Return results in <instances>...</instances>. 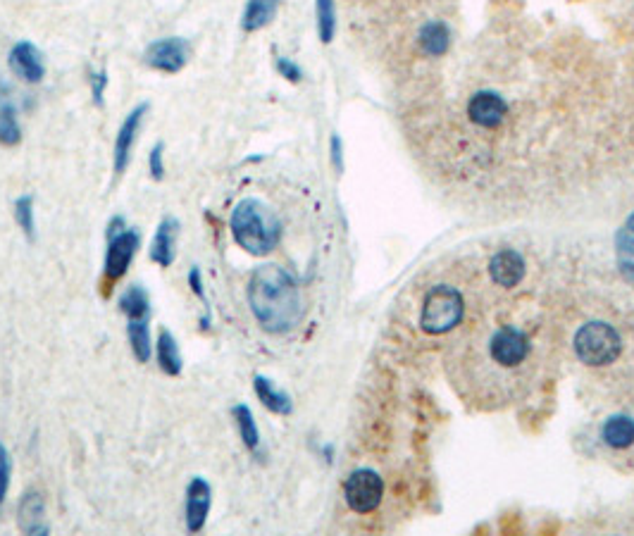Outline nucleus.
<instances>
[{
  "instance_id": "obj_28",
  "label": "nucleus",
  "mask_w": 634,
  "mask_h": 536,
  "mask_svg": "<svg viewBox=\"0 0 634 536\" xmlns=\"http://www.w3.org/2000/svg\"><path fill=\"white\" fill-rule=\"evenodd\" d=\"M10 475H12V458L8 448L0 444V503L5 501L10 489Z\"/></svg>"
},
{
  "instance_id": "obj_16",
  "label": "nucleus",
  "mask_w": 634,
  "mask_h": 536,
  "mask_svg": "<svg viewBox=\"0 0 634 536\" xmlns=\"http://www.w3.org/2000/svg\"><path fill=\"white\" fill-rule=\"evenodd\" d=\"M282 3L284 0H246L244 15H241V29L246 34L265 29L277 17V10Z\"/></svg>"
},
{
  "instance_id": "obj_8",
  "label": "nucleus",
  "mask_w": 634,
  "mask_h": 536,
  "mask_svg": "<svg viewBox=\"0 0 634 536\" xmlns=\"http://www.w3.org/2000/svg\"><path fill=\"white\" fill-rule=\"evenodd\" d=\"M139 246H141V234L132 227H127L122 234L108 239V251H105V265H103L105 282L113 284L127 274L136 251H139Z\"/></svg>"
},
{
  "instance_id": "obj_24",
  "label": "nucleus",
  "mask_w": 634,
  "mask_h": 536,
  "mask_svg": "<svg viewBox=\"0 0 634 536\" xmlns=\"http://www.w3.org/2000/svg\"><path fill=\"white\" fill-rule=\"evenodd\" d=\"M420 43H422V51H425L427 55L439 58V55H444L446 48H449V29H446L441 22L425 24V29H422L420 34Z\"/></svg>"
},
{
  "instance_id": "obj_22",
  "label": "nucleus",
  "mask_w": 634,
  "mask_h": 536,
  "mask_svg": "<svg viewBox=\"0 0 634 536\" xmlns=\"http://www.w3.org/2000/svg\"><path fill=\"white\" fill-rule=\"evenodd\" d=\"M604 439L608 446L613 448H627L634 444V422L630 417L618 415L604 425Z\"/></svg>"
},
{
  "instance_id": "obj_19",
  "label": "nucleus",
  "mask_w": 634,
  "mask_h": 536,
  "mask_svg": "<svg viewBox=\"0 0 634 536\" xmlns=\"http://www.w3.org/2000/svg\"><path fill=\"white\" fill-rule=\"evenodd\" d=\"M127 336H129V346H132L134 358L139 363H148L151 360V327H148V317H139V320H129L127 322Z\"/></svg>"
},
{
  "instance_id": "obj_6",
  "label": "nucleus",
  "mask_w": 634,
  "mask_h": 536,
  "mask_svg": "<svg viewBox=\"0 0 634 536\" xmlns=\"http://www.w3.org/2000/svg\"><path fill=\"white\" fill-rule=\"evenodd\" d=\"M191 60V46L182 36H167V39L153 41L146 48L144 62L151 70L163 74L182 72Z\"/></svg>"
},
{
  "instance_id": "obj_32",
  "label": "nucleus",
  "mask_w": 634,
  "mask_h": 536,
  "mask_svg": "<svg viewBox=\"0 0 634 536\" xmlns=\"http://www.w3.org/2000/svg\"><path fill=\"white\" fill-rule=\"evenodd\" d=\"M618 246H620V251L634 255V234H630V232L620 234L618 236Z\"/></svg>"
},
{
  "instance_id": "obj_9",
  "label": "nucleus",
  "mask_w": 634,
  "mask_h": 536,
  "mask_svg": "<svg viewBox=\"0 0 634 536\" xmlns=\"http://www.w3.org/2000/svg\"><path fill=\"white\" fill-rule=\"evenodd\" d=\"M148 112V103L136 105V108L124 117L120 132L115 136V148H113V167L115 174H124L127 172L129 162H132V151H134V143L136 136H139L141 124H144V117Z\"/></svg>"
},
{
  "instance_id": "obj_17",
  "label": "nucleus",
  "mask_w": 634,
  "mask_h": 536,
  "mask_svg": "<svg viewBox=\"0 0 634 536\" xmlns=\"http://www.w3.org/2000/svg\"><path fill=\"white\" fill-rule=\"evenodd\" d=\"M256 394L260 398V403H263L267 410H272L275 415H291V410H294L287 391L277 389L267 377H256Z\"/></svg>"
},
{
  "instance_id": "obj_31",
  "label": "nucleus",
  "mask_w": 634,
  "mask_h": 536,
  "mask_svg": "<svg viewBox=\"0 0 634 536\" xmlns=\"http://www.w3.org/2000/svg\"><path fill=\"white\" fill-rule=\"evenodd\" d=\"M189 286H191V291H194V294L201 298V301H205V289H203V277H201V270H198V267H194V270L189 272Z\"/></svg>"
},
{
  "instance_id": "obj_3",
  "label": "nucleus",
  "mask_w": 634,
  "mask_h": 536,
  "mask_svg": "<svg viewBox=\"0 0 634 536\" xmlns=\"http://www.w3.org/2000/svg\"><path fill=\"white\" fill-rule=\"evenodd\" d=\"M620 334L606 322H589L575 336V353L584 365L601 367L620 355Z\"/></svg>"
},
{
  "instance_id": "obj_33",
  "label": "nucleus",
  "mask_w": 634,
  "mask_h": 536,
  "mask_svg": "<svg viewBox=\"0 0 634 536\" xmlns=\"http://www.w3.org/2000/svg\"><path fill=\"white\" fill-rule=\"evenodd\" d=\"M332 160H334V167H337V170L344 167V162H341V139L339 136H332Z\"/></svg>"
},
{
  "instance_id": "obj_1",
  "label": "nucleus",
  "mask_w": 634,
  "mask_h": 536,
  "mask_svg": "<svg viewBox=\"0 0 634 536\" xmlns=\"http://www.w3.org/2000/svg\"><path fill=\"white\" fill-rule=\"evenodd\" d=\"M248 305L260 327L270 334H287L301 324L306 315L298 282L291 272L275 263L260 265L248 282Z\"/></svg>"
},
{
  "instance_id": "obj_12",
  "label": "nucleus",
  "mask_w": 634,
  "mask_h": 536,
  "mask_svg": "<svg viewBox=\"0 0 634 536\" xmlns=\"http://www.w3.org/2000/svg\"><path fill=\"white\" fill-rule=\"evenodd\" d=\"M506 112H508L506 101L491 91L477 93V96H472L470 103H468L470 120L482 129L499 127V124L503 122V117H506Z\"/></svg>"
},
{
  "instance_id": "obj_25",
  "label": "nucleus",
  "mask_w": 634,
  "mask_h": 536,
  "mask_svg": "<svg viewBox=\"0 0 634 536\" xmlns=\"http://www.w3.org/2000/svg\"><path fill=\"white\" fill-rule=\"evenodd\" d=\"M315 12H317V34H320V41L329 43L334 39V31H337V8H334V0H317Z\"/></svg>"
},
{
  "instance_id": "obj_34",
  "label": "nucleus",
  "mask_w": 634,
  "mask_h": 536,
  "mask_svg": "<svg viewBox=\"0 0 634 536\" xmlns=\"http://www.w3.org/2000/svg\"><path fill=\"white\" fill-rule=\"evenodd\" d=\"M124 229H127V224H124V220L122 217H115L113 222H110V227H108V239H113V236H117V234H122Z\"/></svg>"
},
{
  "instance_id": "obj_27",
  "label": "nucleus",
  "mask_w": 634,
  "mask_h": 536,
  "mask_svg": "<svg viewBox=\"0 0 634 536\" xmlns=\"http://www.w3.org/2000/svg\"><path fill=\"white\" fill-rule=\"evenodd\" d=\"M148 172L155 182H163L165 179V146L163 143H155L151 155H148Z\"/></svg>"
},
{
  "instance_id": "obj_10",
  "label": "nucleus",
  "mask_w": 634,
  "mask_h": 536,
  "mask_svg": "<svg viewBox=\"0 0 634 536\" xmlns=\"http://www.w3.org/2000/svg\"><path fill=\"white\" fill-rule=\"evenodd\" d=\"M8 65L15 77H20L27 84H39L46 77V62H43V53L34 43L20 41L12 46L8 55Z\"/></svg>"
},
{
  "instance_id": "obj_11",
  "label": "nucleus",
  "mask_w": 634,
  "mask_h": 536,
  "mask_svg": "<svg viewBox=\"0 0 634 536\" xmlns=\"http://www.w3.org/2000/svg\"><path fill=\"white\" fill-rule=\"evenodd\" d=\"M213 506V489L203 477H194L186 489V529L191 534H198L205 527Z\"/></svg>"
},
{
  "instance_id": "obj_23",
  "label": "nucleus",
  "mask_w": 634,
  "mask_h": 536,
  "mask_svg": "<svg viewBox=\"0 0 634 536\" xmlns=\"http://www.w3.org/2000/svg\"><path fill=\"white\" fill-rule=\"evenodd\" d=\"M20 141H22V127H20V120H17L15 105L10 103L0 105V146L15 148L20 146Z\"/></svg>"
},
{
  "instance_id": "obj_5",
  "label": "nucleus",
  "mask_w": 634,
  "mask_h": 536,
  "mask_svg": "<svg viewBox=\"0 0 634 536\" xmlns=\"http://www.w3.org/2000/svg\"><path fill=\"white\" fill-rule=\"evenodd\" d=\"M489 353L494 363L506 367V370H513V367H520L530 358V339L513 324H503L491 334Z\"/></svg>"
},
{
  "instance_id": "obj_21",
  "label": "nucleus",
  "mask_w": 634,
  "mask_h": 536,
  "mask_svg": "<svg viewBox=\"0 0 634 536\" xmlns=\"http://www.w3.org/2000/svg\"><path fill=\"white\" fill-rule=\"evenodd\" d=\"M232 417H234L236 427H239V434H241V441H244V446L248 448V451H258L260 432H258L256 420H253L251 408H248V405H244V403L234 405Z\"/></svg>"
},
{
  "instance_id": "obj_35",
  "label": "nucleus",
  "mask_w": 634,
  "mask_h": 536,
  "mask_svg": "<svg viewBox=\"0 0 634 536\" xmlns=\"http://www.w3.org/2000/svg\"><path fill=\"white\" fill-rule=\"evenodd\" d=\"M627 232H630V234H634V215L630 217V224H627Z\"/></svg>"
},
{
  "instance_id": "obj_29",
  "label": "nucleus",
  "mask_w": 634,
  "mask_h": 536,
  "mask_svg": "<svg viewBox=\"0 0 634 536\" xmlns=\"http://www.w3.org/2000/svg\"><path fill=\"white\" fill-rule=\"evenodd\" d=\"M105 89H108V72L105 70L91 72V96L98 108H103L105 105Z\"/></svg>"
},
{
  "instance_id": "obj_13",
  "label": "nucleus",
  "mask_w": 634,
  "mask_h": 536,
  "mask_svg": "<svg viewBox=\"0 0 634 536\" xmlns=\"http://www.w3.org/2000/svg\"><path fill=\"white\" fill-rule=\"evenodd\" d=\"M17 525L24 534H48L51 529L46 525V503L39 491H27L20 498V506H17Z\"/></svg>"
},
{
  "instance_id": "obj_20",
  "label": "nucleus",
  "mask_w": 634,
  "mask_h": 536,
  "mask_svg": "<svg viewBox=\"0 0 634 536\" xmlns=\"http://www.w3.org/2000/svg\"><path fill=\"white\" fill-rule=\"evenodd\" d=\"M120 310L127 320H139V317H151V298L141 284H132L120 298Z\"/></svg>"
},
{
  "instance_id": "obj_4",
  "label": "nucleus",
  "mask_w": 634,
  "mask_h": 536,
  "mask_svg": "<svg viewBox=\"0 0 634 536\" xmlns=\"http://www.w3.org/2000/svg\"><path fill=\"white\" fill-rule=\"evenodd\" d=\"M463 296L451 286H434L425 296L420 324L427 334L451 332L463 320Z\"/></svg>"
},
{
  "instance_id": "obj_7",
  "label": "nucleus",
  "mask_w": 634,
  "mask_h": 536,
  "mask_svg": "<svg viewBox=\"0 0 634 536\" xmlns=\"http://www.w3.org/2000/svg\"><path fill=\"white\" fill-rule=\"evenodd\" d=\"M344 496L351 510H356V513H372L382 503L384 496L382 477L372 470L353 472L344 486Z\"/></svg>"
},
{
  "instance_id": "obj_15",
  "label": "nucleus",
  "mask_w": 634,
  "mask_h": 536,
  "mask_svg": "<svg viewBox=\"0 0 634 536\" xmlns=\"http://www.w3.org/2000/svg\"><path fill=\"white\" fill-rule=\"evenodd\" d=\"M489 274L491 279H494V284L503 286V289H513V286H518L522 282V277H525V260L520 258V253L506 248V251L496 253L494 258H491Z\"/></svg>"
},
{
  "instance_id": "obj_18",
  "label": "nucleus",
  "mask_w": 634,
  "mask_h": 536,
  "mask_svg": "<svg viewBox=\"0 0 634 536\" xmlns=\"http://www.w3.org/2000/svg\"><path fill=\"white\" fill-rule=\"evenodd\" d=\"M158 365L165 375H182V353H179V344L177 339H174V334L167 332V329H163L158 336Z\"/></svg>"
},
{
  "instance_id": "obj_26",
  "label": "nucleus",
  "mask_w": 634,
  "mask_h": 536,
  "mask_svg": "<svg viewBox=\"0 0 634 536\" xmlns=\"http://www.w3.org/2000/svg\"><path fill=\"white\" fill-rule=\"evenodd\" d=\"M15 222L17 227L22 229L24 236L29 241H34L36 236V220H34V198L31 196H20L15 201Z\"/></svg>"
},
{
  "instance_id": "obj_2",
  "label": "nucleus",
  "mask_w": 634,
  "mask_h": 536,
  "mask_svg": "<svg viewBox=\"0 0 634 536\" xmlns=\"http://www.w3.org/2000/svg\"><path fill=\"white\" fill-rule=\"evenodd\" d=\"M229 232H232L236 246L256 258H263L279 246L282 224L270 205L258 198H244L234 205L232 217H229Z\"/></svg>"
},
{
  "instance_id": "obj_30",
  "label": "nucleus",
  "mask_w": 634,
  "mask_h": 536,
  "mask_svg": "<svg viewBox=\"0 0 634 536\" xmlns=\"http://www.w3.org/2000/svg\"><path fill=\"white\" fill-rule=\"evenodd\" d=\"M277 72L289 81H301V77H303L301 67H298L296 62H291L289 58H277Z\"/></svg>"
},
{
  "instance_id": "obj_14",
  "label": "nucleus",
  "mask_w": 634,
  "mask_h": 536,
  "mask_svg": "<svg viewBox=\"0 0 634 536\" xmlns=\"http://www.w3.org/2000/svg\"><path fill=\"white\" fill-rule=\"evenodd\" d=\"M177 236H179V222L174 217H165L155 229V236L151 241V260L160 267H170L177 258Z\"/></svg>"
}]
</instances>
